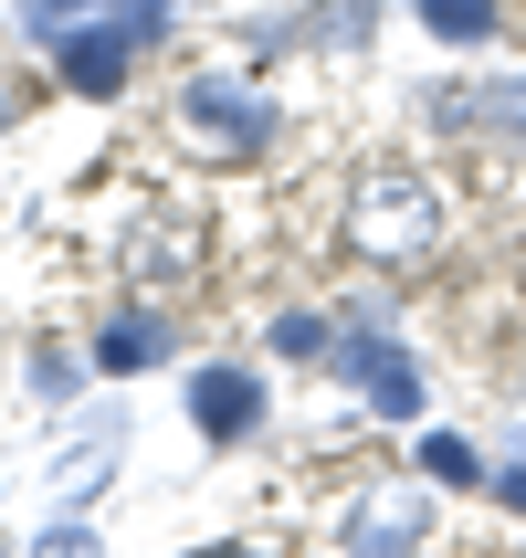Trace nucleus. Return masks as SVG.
<instances>
[{
	"mask_svg": "<svg viewBox=\"0 0 526 558\" xmlns=\"http://www.w3.org/2000/svg\"><path fill=\"white\" fill-rule=\"evenodd\" d=\"M200 558H253V548H200Z\"/></svg>",
	"mask_w": 526,
	"mask_h": 558,
	"instance_id": "a211bd4d",
	"label": "nucleus"
},
{
	"mask_svg": "<svg viewBox=\"0 0 526 558\" xmlns=\"http://www.w3.org/2000/svg\"><path fill=\"white\" fill-rule=\"evenodd\" d=\"M32 558H95V537L85 527H42V548H32Z\"/></svg>",
	"mask_w": 526,
	"mask_h": 558,
	"instance_id": "dca6fc26",
	"label": "nucleus"
},
{
	"mask_svg": "<svg viewBox=\"0 0 526 558\" xmlns=\"http://www.w3.org/2000/svg\"><path fill=\"white\" fill-rule=\"evenodd\" d=\"M63 85L74 95H117L126 85V32L106 22V32H74V43H63Z\"/></svg>",
	"mask_w": 526,
	"mask_h": 558,
	"instance_id": "423d86ee",
	"label": "nucleus"
},
{
	"mask_svg": "<svg viewBox=\"0 0 526 558\" xmlns=\"http://www.w3.org/2000/svg\"><path fill=\"white\" fill-rule=\"evenodd\" d=\"M453 126H485V137H516L526 148V74H496V85H453L442 95Z\"/></svg>",
	"mask_w": 526,
	"mask_h": 558,
	"instance_id": "20e7f679",
	"label": "nucleus"
},
{
	"mask_svg": "<svg viewBox=\"0 0 526 558\" xmlns=\"http://www.w3.org/2000/svg\"><path fill=\"white\" fill-rule=\"evenodd\" d=\"M421 527H432V496H421V485H379V496L347 517V558H411Z\"/></svg>",
	"mask_w": 526,
	"mask_h": 558,
	"instance_id": "f03ea898",
	"label": "nucleus"
},
{
	"mask_svg": "<svg viewBox=\"0 0 526 558\" xmlns=\"http://www.w3.org/2000/svg\"><path fill=\"white\" fill-rule=\"evenodd\" d=\"M274 348H284V359H338V327L295 306V316H274Z\"/></svg>",
	"mask_w": 526,
	"mask_h": 558,
	"instance_id": "9b49d317",
	"label": "nucleus"
},
{
	"mask_svg": "<svg viewBox=\"0 0 526 558\" xmlns=\"http://www.w3.org/2000/svg\"><path fill=\"white\" fill-rule=\"evenodd\" d=\"M32 379H42V401H63V390H74V379H85V369H74L63 348H42V359H32Z\"/></svg>",
	"mask_w": 526,
	"mask_h": 558,
	"instance_id": "4468645a",
	"label": "nucleus"
},
{
	"mask_svg": "<svg viewBox=\"0 0 526 558\" xmlns=\"http://www.w3.org/2000/svg\"><path fill=\"white\" fill-rule=\"evenodd\" d=\"M379 359H390V348H379V338H369V327H358V338H338V369H358V379H369V369H379Z\"/></svg>",
	"mask_w": 526,
	"mask_h": 558,
	"instance_id": "2eb2a0df",
	"label": "nucleus"
},
{
	"mask_svg": "<svg viewBox=\"0 0 526 558\" xmlns=\"http://www.w3.org/2000/svg\"><path fill=\"white\" fill-rule=\"evenodd\" d=\"M189 422H200L211 442H243L253 422H264V379L253 369H200L189 379Z\"/></svg>",
	"mask_w": 526,
	"mask_h": 558,
	"instance_id": "7ed1b4c3",
	"label": "nucleus"
},
{
	"mask_svg": "<svg viewBox=\"0 0 526 558\" xmlns=\"http://www.w3.org/2000/svg\"><path fill=\"white\" fill-rule=\"evenodd\" d=\"M421 474H432V485H474V442L464 433H432V442H421Z\"/></svg>",
	"mask_w": 526,
	"mask_h": 558,
	"instance_id": "f8f14e48",
	"label": "nucleus"
},
{
	"mask_svg": "<svg viewBox=\"0 0 526 558\" xmlns=\"http://www.w3.org/2000/svg\"><path fill=\"white\" fill-rule=\"evenodd\" d=\"M496 496H505V506L526 517V464H516V474H496Z\"/></svg>",
	"mask_w": 526,
	"mask_h": 558,
	"instance_id": "f3484780",
	"label": "nucleus"
},
{
	"mask_svg": "<svg viewBox=\"0 0 526 558\" xmlns=\"http://www.w3.org/2000/svg\"><path fill=\"white\" fill-rule=\"evenodd\" d=\"M369 401L390 411V422H411V411H421V369H411L401 348H390V359H379V369H369Z\"/></svg>",
	"mask_w": 526,
	"mask_h": 558,
	"instance_id": "1a4fd4ad",
	"label": "nucleus"
},
{
	"mask_svg": "<svg viewBox=\"0 0 526 558\" xmlns=\"http://www.w3.org/2000/svg\"><path fill=\"white\" fill-rule=\"evenodd\" d=\"M106 474H117V433H85L74 453H53V506H63V517L95 506V496H106Z\"/></svg>",
	"mask_w": 526,
	"mask_h": 558,
	"instance_id": "0eeeda50",
	"label": "nucleus"
},
{
	"mask_svg": "<svg viewBox=\"0 0 526 558\" xmlns=\"http://www.w3.org/2000/svg\"><path fill=\"white\" fill-rule=\"evenodd\" d=\"M358 32H369V0H338V11L316 22V43H358Z\"/></svg>",
	"mask_w": 526,
	"mask_h": 558,
	"instance_id": "ddd939ff",
	"label": "nucleus"
},
{
	"mask_svg": "<svg viewBox=\"0 0 526 558\" xmlns=\"http://www.w3.org/2000/svg\"><path fill=\"white\" fill-rule=\"evenodd\" d=\"M189 117L211 126V137H232V148H264L274 137V106L243 95V85H189Z\"/></svg>",
	"mask_w": 526,
	"mask_h": 558,
	"instance_id": "39448f33",
	"label": "nucleus"
},
{
	"mask_svg": "<svg viewBox=\"0 0 526 558\" xmlns=\"http://www.w3.org/2000/svg\"><path fill=\"white\" fill-rule=\"evenodd\" d=\"M347 243L369 253V264H421V253L442 243V190L421 180V169H358V190H347Z\"/></svg>",
	"mask_w": 526,
	"mask_h": 558,
	"instance_id": "f257e3e1",
	"label": "nucleus"
},
{
	"mask_svg": "<svg viewBox=\"0 0 526 558\" xmlns=\"http://www.w3.org/2000/svg\"><path fill=\"white\" fill-rule=\"evenodd\" d=\"M95 359H106V369H158V359H169V316H117V327L95 338Z\"/></svg>",
	"mask_w": 526,
	"mask_h": 558,
	"instance_id": "6e6552de",
	"label": "nucleus"
},
{
	"mask_svg": "<svg viewBox=\"0 0 526 558\" xmlns=\"http://www.w3.org/2000/svg\"><path fill=\"white\" fill-rule=\"evenodd\" d=\"M421 22H432L442 43H485V32H496V0H421Z\"/></svg>",
	"mask_w": 526,
	"mask_h": 558,
	"instance_id": "9d476101",
	"label": "nucleus"
},
{
	"mask_svg": "<svg viewBox=\"0 0 526 558\" xmlns=\"http://www.w3.org/2000/svg\"><path fill=\"white\" fill-rule=\"evenodd\" d=\"M53 11H74V0H53Z\"/></svg>",
	"mask_w": 526,
	"mask_h": 558,
	"instance_id": "6ab92c4d",
	"label": "nucleus"
}]
</instances>
